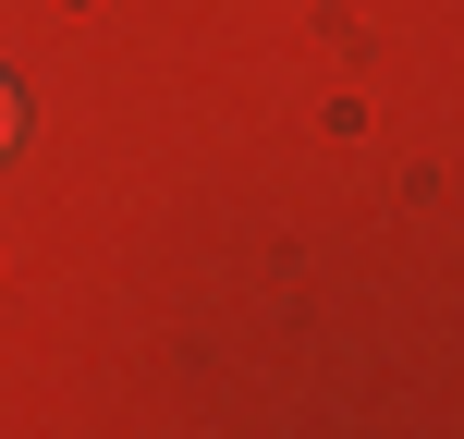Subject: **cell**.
<instances>
[{
	"label": "cell",
	"mask_w": 464,
	"mask_h": 439,
	"mask_svg": "<svg viewBox=\"0 0 464 439\" xmlns=\"http://www.w3.org/2000/svg\"><path fill=\"white\" fill-rule=\"evenodd\" d=\"M13 135H24V98H13V86H0V147H13Z\"/></svg>",
	"instance_id": "obj_1"
}]
</instances>
